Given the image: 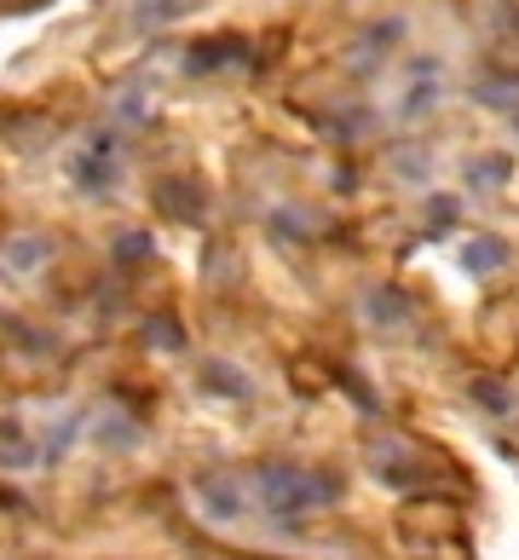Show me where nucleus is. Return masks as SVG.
I'll list each match as a JSON object with an SVG mask.
<instances>
[{
	"label": "nucleus",
	"instance_id": "1",
	"mask_svg": "<svg viewBox=\"0 0 519 560\" xmlns=\"http://www.w3.org/2000/svg\"><path fill=\"white\" fill-rule=\"evenodd\" d=\"M260 503L278 514V521H300L306 509H329L341 497V480L335 474H306V468H288V463H266L260 468Z\"/></svg>",
	"mask_w": 519,
	"mask_h": 560
},
{
	"label": "nucleus",
	"instance_id": "2",
	"mask_svg": "<svg viewBox=\"0 0 519 560\" xmlns=\"http://www.w3.org/2000/svg\"><path fill=\"white\" fill-rule=\"evenodd\" d=\"M110 151H116V139H110V133H98V139H93V151H87V156H75V179L87 185V191H98V185H110V179H116Z\"/></svg>",
	"mask_w": 519,
	"mask_h": 560
},
{
	"label": "nucleus",
	"instance_id": "3",
	"mask_svg": "<svg viewBox=\"0 0 519 560\" xmlns=\"http://www.w3.org/2000/svg\"><path fill=\"white\" fill-rule=\"evenodd\" d=\"M197 497H202V509L214 514V521H237V514H243V491L232 480H202Z\"/></svg>",
	"mask_w": 519,
	"mask_h": 560
},
{
	"label": "nucleus",
	"instance_id": "4",
	"mask_svg": "<svg viewBox=\"0 0 519 560\" xmlns=\"http://www.w3.org/2000/svg\"><path fill=\"white\" fill-rule=\"evenodd\" d=\"M162 202H168V214L174 220H202V191L191 179H162V191H156Z\"/></svg>",
	"mask_w": 519,
	"mask_h": 560
},
{
	"label": "nucleus",
	"instance_id": "5",
	"mask_svg": "<svg viewBox=\"0 0 519 560\" xmlns=\"http://www.w3.org/2000/svg\"><path fill=\"white\" fill-rule=\"evenodd\" d=\"M508 260V243L503 237H473L468 248H462V266H468V272H496V266H503Z\"/></svg>",
	"mask_w": 519,
	"mask_h": 560
},
{
	"label": "nucleus",
	"instance_id": "6",
	"mask_svg": "<svg viewBox=\"0 0 519 560\" xmlns=\"http://www.w3.org/2000/svg\"><path fill=\"white\" fill-rule=\"evenodd\" d=\"M202 382L214 387V393H225V399H248V393H255V387H248V376H243V370H232L225 359H208V364H202Z\"/></svg>",
	"mask_w": 519,
	"mask_h": 560
},
{
	"label": "nucleus",
	"instance_id": "7",
	"mask_svg": "<svg viewBox=\"0 0 519 560\" xmlns=\"http://www.w3.org/2000/svg\"><path fill=\"white\" fill-rule=\"evenodd\" d=\"M369 318H376V324H404L410 301L399 295V289H376V295H369Z\"/></svg>",
	"mask_w": 519,
	"mask_h": 560
},
{
	"label": "nucleus",
	"instance_id": "8",
	"mask_svg": "<svg viewBox=\"0 0 519 560\" xmlns=\"http://www.w3.org/2000/svg\"><path fill=\"white\" fill-rule=\"evenodd\" d=\"M237 52H243L237 40H220V47H202V52H191V58H185V70H191V75H208V70H220L225 58H237Z\"/></svg>",
	"mask_w": 519,
	"mask_h": 560
},
{
	"label": "nucleus",
	"instance_id": "9",
	"mask_svg": "<svg viewBox=\"0 0 519 560\" xmlns=\"http://www.w3.org/2000/svg\"><path fill=\"white\" fill-rule=\"evenodd\" d=\"M508 179V156H485V162H468V185H503Z\"/></svg>",
	"mask_w": 519,
	"mask_h": 560
},
{
	"label": "nucleus",
	"instance_id": "10",
	"mask_svg": "<svg viewBox=\"0 0 519 560\" xmlns=\"http://www.w3.org/2000/svg\"><path fill=\"white\" fill-rule=\"evenodd\" d=\"M473 399H480V405L491 410V417H503V410H508V393L496 387V382H473Z\"/></svg>",
	"mask_w": 519,
	"mask_h": 560
},
{
	"label": "nucleus",
	"instance_id": "11",
	"mask_svg": "<svg viewBox=\"0 0 519 560\" xmlns=\"http://www.w3.org/2000/svg\"><path fill=\"white\" fill-rule=\"evenodd\" d=\"M185 7H191V0H144L139 18H151V24H162V18H179Z\"/></svg>",
	"mask_w": 519,
	"mask_h": 560
},
{
	"label": "nucleus",
	"instance_id": "12",
	"mask_svg": "<svg viewBox=\"0 0 519 560\" xmlns=\"http://www.w3.org/2000/svg\"><path fill=\"white\" fill-rule=\"evenodd\" d=\"M151 336H156V347H168V352H174V347H185V341H179V324H174V318H156V324H151Z\"/></svg>",
	"mask_w": 519,
	"mask_h": 560
},
{
	"label": "nucleus",
	"instance_id": "13",
	"mask_svg": "<svg viewBox=\"0 0 519 560\" xmlns=\"http://www.w3.org/2000/svg\"><path fill=\"white\" fill-rule=\"evenodd\" d=\"M450 220H456V197H433V225H439V232H445Z\"/></svg>",
	"mask_w": 519,
	"mask_h": 560
},
{
	"label": "nucleus",
	"instance_id": "14",
	"mask_svg": "<svg viewBox=\"0 0 519 560\" xmlns=\"http://www.w3.org/2000/svg\"><path fill=\"white\" fill-rule=\"evenodd\" d=\"M121 260H139V255H151V237H121V248H116Z\"/></svg>",
	"mask_w": 519,
	"mask_h": 560
},
{
	"label": "nucleus",
	"instance_id": "15",
	"mask_svg": "<svg viewBox=\"0 0 519 560\" xmlns=\"http://www.w3.org/2000/svg\"><path fill=\"white\" fill-rule=\"evenodd\" d=\"M514 133H519V116H514Z\"/></svg>",
	"mask_w": 519,
	"mask_h": 560
}]
</instances>
